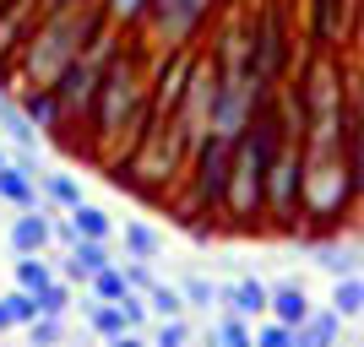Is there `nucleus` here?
<instances>
[{
    "instance_id": "f257e3e1",
    "label": "nucleus",
    "mask_w": 364,
    "mask_h": 347,
    "mask_svg": "<svg viewBox=\"0 0 364 347\" xmlns=\"http://www.w3.org/2000/svg\"><path fill=\"white\" fill-rule=\"evenodd\" d=\"M109 28L98 0L87 6H65V11H44L28 28L22 49H16V71H22V87H55V76L92 44V33Z\"/></svg>"
},
{
    "instance_id": "f03ea898",
    "label": "nucleus",
    "mask_w": 364,
    "mask_h": 347,
    "mask_svg": "<svg viewBox=\"0 0 364 347\" xmlns=\"http://www.w3.org/2000/svg\"><path fill=\"white\" fill-rule=\"evenodd\" d=\"M87 120H92V131H98V141H104V147H114V141L125 136V158H131V152L152 136L147 71H141V60L131 55V49H120V55L109 60L104 82H98V92H92Z\"/></svg>"
},
{
    "instance_id": "7ed1b4c3",
    "label": "nucleus",
    "mask_w": 364,
    "mask_h": 347,
    "mask_svg": "<svg viewBox=\"0 0 364 347\" xmlns=\"http://www.w3.org/2000/svg\"><path fill=\"white\" fill-rule=\"evenodd\" d=\"M120 55V38H114V28H98L92 33V44L76 55L71 65H65L60 76H55V98H60V114L65 125L76 120H87V109H92V92H98V82H104L109 60Z\"/></svg>"
},
{
    "instance_id": "20e7f679",
    "label": "nucleus",
    "mask_w": 364,
    "mask_h": 347,
    "mask_svg": "<svg viewBox=\"0 0 364 347\" xmlns=\"http://www.w3.org/2000/svg\"><path fill=\"white\" fill-rule=\"evenodd\" d=\"M207 16H213V0H152L141 22H147V33H152V49L168 55V49L196 44V33L207 28Z\"/></svg>"
},
{
    "instance_id": "39448f33",
    "label": "nucleus",
    "mask_w": 364,
    "mask_h": 347,
    "mask_svg": "<svg viewBox=\"0 0 364 347\" xmlns=\"http://www.w3.org/2000/svg\"><path fill=\"white\" fill-rule=\"evenodd\" d=\"M299 174H304L299 147L283 141V147L272 152V163H267V180H261V211H272V217L289 223L294 206H299Z\"/></svg>"
},
{
    "instance_id": "423d86ee",
    "label": "nucleus",
    "mask_w": 364,
    "mask_h": 347,
    "mask_svg": "<svg viewBox=\"0 0 364 347\" xmlns=\"http://www.w3.org/2000/svg\"><path fill=\"white\" fill-rule=\"evenodd\" d=\"M228 152H234V141H218V136H207L196 152H191V158H196V201H201V206H223Z\"/></svg>"
},
{
    "instance_id": "0eeeda50",
    "label": "nucleus",
    "mask_w": 364,
    "mask_h": 347,
    "mask_svg": "<svg viewBox=\"0 0 364 347\" xmlns=\"http://www.w3.org/2000/svg\"><path fill=\"white\" fill-rule=\"evenodd\" d=\"M16 109L28 114V125L38 131V136H55V131H65V114H60V98H55V87H22V92H16Z\"/></svg>"
},
{
    "instance_id": "6e6552de",
    "label": "nucleus",
    "mask_w": 364,
    "mask_h": 347,
    "mask_svg": "<svg viewBox=\"0 0 364 347\" xmlns=\"http://www.w3.org/2000/svg\"><path fill=\"white\" fill-rule=\"evenodd\" d=\"M33 16H38V0H6V6H0V71H6V60L22 49Z\"/></svg>"
},
{
    "instance_id": "1a4fd4ad",
    "label": "nucleus",
    "mask_w": 364,
    "mask_h": 347,
    "mask_svg": "<svg viewBox=\"0 0 364 347\" xmlns=\"http://www.w3.org/2000/svg\"><path fill=\"white\" fill-rule=\"evenodd\" d=\"M0 141H6V147H22V152H38V141H44L28 125V114L16 109V92L6 87V82H0Z\"/></svg>"
},
{
    "instance_id": "9d476101",
    "label": "nucleus",
    "mask_w": 364,
    "mask_h": 347,
    "mask_svg": "<svg viewBox=\"0 0 364 347\" xmlns=\"http://www.w3.org/2000/svg\"><path fill=\"white\" fill-rule=\"evenodd\" d=\"M6 239H11L16 255H44V250H49V217H44V206H38V211H16Z\"/></svg>"
},
{
    "instance_id": "9b49d317",
    "label": "nucleus",
    "mask_w": 364,
    "mask_h": 347,
    "mask_svg": "<svg viewBox=\"0 0 364 347\" xmlns=\"http://www.w3.org/2000/svg\"><path fill=\"white\" fill-rule=\"evenodd\" d=\"M0 201H6V206H16V211H38V206H44L38 180H33L28 168H16V163L0 168Z\"/></svg>"
},
{
    "instance_id": "f8f14e48",
    "label": "nucleus",
    "mask_w": 364,
    "mask_h": 347,
    "mask_svg": "<svg viewBox=\"0 0 364 347\" xmlns=\"http://www.w3.org/2000/svg\"><path fill=\"white\" fill-rule=\"evenodd\" d=\"M267 309H272L277 326H299L304 315H310V299H304V287L299 282H283V287H267Z\"/></svg>"
},
{
    "instance_id": "ddd939ff",
    "label": "nucleus",
    "mask_w": 364,
    "mask_h": 347,
    "mask_svg": "<svg viewBox=\"0 0 364 347\" xmlns=\"http://www.w3.org/2000/svg\"><path fill=\"white\" fill-rule=\"evenodd\" d=\"M104 266H114V260H109V250L98 239H76L71 255H65V277H71V282H87V277L104 272Z\"/></svg>"
},
{
    "instance_id": "4468645a",
    "label": "nucleus",
    "mask_w": 364,
    "mask_h": 347,
    "mask_svg": "<svg viewBox=\"0 0 364 347\" xmlns=\"http://www.w3.org/2000/svg\"><path fill=\"white\" fill-rule=\"evenodd\" d=\"M337 331H343V320H337L332 309H326V315L310 309V315L294 326V347H337Z\"/></svg>"
},
{
    "instance_id": "2eb2a0df",
    "label": "nucleus",
    "mask_w": 364,
    "mask_h": 347,
    "mask_svg": "<svg viewBox=\"0 0 364 347\" xmlns=\"http://www.w3.org/2000/svg\"><path fill=\"white\" fill-rule=\"evenodd\" d=\"M38 196H44V206L71 211V206H82V180L76 174H38Z\"/></svg>"
},
{
    "instance_id": "dca6fc26",
    "label": "nucleus",
    "mask_w": 364,
    "mask_h": 347,
    "mask_svg": "<svg viewBox=\"0 0 364 347\" xmlns=\"http://www.w3.org/2000/svg\"><path fill=\"white\" fill-rule=\"evenodd\" d=\"M228 309H234V320H250V315H267V287L256 282V277H245V282L223 287Z\"/></svg>"
},
{
    "instance_id": "f3484780",
    "label": "nucleus",
    "mask_w": 364,
    "mask_h": 347,
    "mask_svg": "<svg viewBox=\"0 0 364 347\" xmlns=\"http://www.w3.org/2000/svg\"><path fill=\"white\" fill-rule=\"evenodd\" d=\"M65 217H71V233H76V239H98V244L109 239V211H104V206L82 201V206H71Z\"/></svg>"
},
{
    "instance_id": "a211bd4d",
    "label": "nucleus",
    "mask_w": 364,
    "mask_h": 347,
    "mask_svg": "<svg viewBox=\"0 0 364 347\" xmlns=\"http://www.w3.org/2000/svg\"><path fill=\"white\" fill-rule=\"evenodd\" d=\"M359 309H364V282H359V272H353V277H337V287H332V315H337V320H359Z\"/></svg>"
},
{
    "instance_id": "6ab92c4d",
    "label": "nucleus",
    "mask_w": 364,
    "mask_h": 347,
    "mask_svg": "<svg viewBox=\"0 0 364 347\" xmlns=\"http://www.w3.org/2000/svg\"><path fill=\"white\" fill-rule=\"evenodd\" d=\"M316 266H321V272H332V277H353V272H359V244H321Z\"/></svg>"
},
{
    "instance_id": "aec40b11",
    "label": "nucleus",
    "mask_w": 364,
    "mask_h": 347,
    "mask_svg": "<svg viewBox=\"0 0 364 347\" xmlns=\"http://www.w3.org/2000/svg\"><path fill=\"white\" fill-rule=\"evenodd\" d=\"M147 6H152V0H98V11H104L109 28H141Z\"/></svg>"
},
{
    "instance_id": "412c9836",
    "label": "nucleus",
    "mask_w": 364,
    "mask_h": 347,
    "mask_svg": "<svg viewBox=\"0 0 364 347\" xmlns=\"http://www.w3.org/2000/svg\"><path fill=\"white\" fill-rule=\"evenodd\" d=\"M141 299H147V309L158 320H180L185 315V299H180V287H168V282H152L147 293H141Z\"/></svg>"
},
{
    "instance_id": "4be33fe9",
    "label": "nucleus",
    "mask_w": 364,
    "mask_h": 347,
    "mask_svg": "<svg viewBox=\"0 0 364 347\" xmlns=\"http://www.w3.org/2000/svg\"><path fill=\"white\" fill-rule=\"evenodd\" d=\"M44 282H55L44 255H16V287H22V293H38Z\"/></svg>"
},
{
    "instance_id": "5701e85b",
    "label": "nucleus",
    "mask_w": 364,
    "mask_h": 347,
    "mask_svg": "<svg viewBox=\"0 0 364 347\" xmlns=\"http://www.w3.org/2000/svg\"><path fill=\"white\" fill-rule=\"evenodd\" d=\"M125 250H131V260H152L164 250V239H158L147 223H125Z\"/></svg>"
},
{
    "instance_id": "b1692460",
    "label": "nucleus",
    "mask_w": 364,
    "mask_h": 347,
    "mask_svg": "<svg viewBox=\"0 0 364 347\" xmlns=\"http://www.w3.org/2000/svg\"><path fill=\"white\" fill-rule=\"evenodd\" d=\"M33 304H38V315L60 320L65 309H71V287H65V282H44L38 293H33Z\"/></svg>"
},
{
    "instance_id": "393cba45",
    "label": "nucleus",
    "mask_w": 364,
    "mask_h": 347,
    "mask_svg": "<svg viewBox=\"0 0 364 347\" xmlns=\"http://www.w3.org/2000/svg\"><path fill=\"white\" fill-rule=\"evenodd\" d=\"M87 326H92L98 336H104V342H114V336L125 331L120 309H114V304H92V299H87Z\"/></svg>"
},
{
    "instance_id": "a878e982",
    "label": "nucleus",
    "mask_w": 364,
    "mask_h": 347,
    "mask_svg": "<svg viewBox=\"0 0 364 347\" xmlns=\"http://www.w3.org/2000/svg\"><path fill=\"white\" fill-rule=\"evenodd\" d=\"M87 287H92V304H114L125 293V277H120V266H104V272L87 277Z\"/></svg>"
},
{
    "instance_id": "bb28decb",
    "label": "nucleus",
    "mask_w": 364,
    "mask_h": 347,
    "mask_svg": "<svg viewBox=\"0 0 364 347\" xmlns=\"http://www.w3.org/2000/svg\"><path fill=\"white\" fill-rule=\"evenodd\" d=\"M207 347H250V331H245V320H218L213 336H207Z\"/></svg>"
},
{
    "instance_id": "cd10ccee",
    "label": "nucleus",
    "mask_w": 364,
    "mask_h": 347,
    "mask_svg": "<svg viewBox=\"0 0 364 347\" xmlns=\"http://www.w3.org/2000/svg\"><path fill=\"white\" fill-rule=\"evenodd\" d=\"M180 299H185V309H213L218 287L207 282V277H185V282H180Z\"/></svg>"
},
{
    "instance_id": "c85d7f7f",
    "label": "nucleus",
    "mask_w": 364,
    "mask_h": 347,
    "mask_svg": "<svg viewBox=\"0 0 364 347\" xmlns=\"http://www.w3.org/2000/svg\"><path fill=\"white\" fill-rule=\"evenodd\" d=\"M147 347H191V326H185V315L180 320H158V331H152Z\"/></svg>"
},
{
    "instance_id": "c756f323",
    "label": "nucleus",
    "mask_w": 364,
    "mask_h": 347,
    "mask_svg": "<svg viewBox=\"0 0 364 347\" xmlns=\"http://www.w3.org/2000/svg\"><path fill=\"white\" fill-rule=\"evenodd\" d=\"M114 309H120L125 331H141V326H147V299H141V293H120V299H114Z\"/></svg>"
},
{
    "instance_id": "7c9ffc66",
    "label": "nucleus",
    "mask_w": 364,
    "mask_h": 347,
    "mask_svg": "<svg viewBox=\"0 0 364 347\" xmlns=\"http://www.w3.org/2000/svg\"><path fill=\"white\" fill-rule=\"evenodd\" d=\"M28 336H33V347H60L65 326H60V320H49V315H38V320H28Z\"/></svg>"
},
{
    "instance_id": "2f4dec72",
    "label": "nucleus",
    "mask_w": 364,
    "mask_h": 347,
    "mask_svg": "<svg viewBox=\"0 0 364 347\" xmlns=\"http://www.w3.org/2000/svg\"><path fill=\"white\" fill-rule=\"evenodd\" d=\"M250 347H294V331H289V326H277V320H267V326L250 336Z\"/></svg>"
},
{
    "instance_id": "473e14b6",
    "label": "nucleus",
    "mask_w": 364,
    "mask_h": 347,
    "mask_svg": "<svg viewBox=\"0 0 364 347\" xmlns=\"http://www.w3.org/2000/svg\"><path fill=\"white\" fill-rule=\"evenodd\" d=\"M6 309H11V320H16V326L38 320V304H33V293H22V287H16V293H6Z\"/></svg>"
},
{
    "instance_id": "72a5a7b5",
    "label": "nucleus",
    "mask_w": 364,
    "mask_h": 347,
    "mask_svg": "<svg viewBox=\"0 0 364 347\" xmlns=\"http://www.w3.org/2000/svg\"><path fill=\"white\" fill-rule=\"evenodd\" d=\"M120 277H125V293H147L158 277L147 272V260H131V266H120Z\"/></svg>"
},
{
    "instance_id": "f704fd0d",
    "label": "nucleus",
    "mask_w": 364,
    "mask_h": 347,
    "mask_svg": "<svg viewBox=\"0 0 364 347\" xmlns=\"http://www.w3.org/2000/svg\"><path fill=\"white\" fill-rule=\"evenodd\" d=\"M109 347H147V336H141V331H120Z\"/></svg>"
},
{
    "instance_id": "c9c22d12",
    "label": "nucleus",
    "mask_w": 364,
    "mask_h": 347,
    "mask_svg": "<svg viewBox=\"0 0 364 347\" xmlns=\"http://www.w3.org/2000/svg\"><path fill=\"white\" fill-rule=\"evenodd\" d=\"M65 6H87V0H38V16L44 11H65Z\"/></svg>"
},
{
    "instance_id": "e433bc0d",
    "label": "nucleus",
    "mask_w": 364,
    "mask_h": 347,
    "mask_svg": "<svg viewBox=\"0 0 364 347\" xmlns=\"http://www.w3.org/2000/svg\"><path fill=\"white\" fill-rule=\"evenodd\" d=\"M16 320H11V309H6V299H0V331H11Z\"/></svg>"
},
{
    "instance_id": "4c0bfd02",
    "label": "nucleus",
    "mask_w": 364,
    "mask_h": 347,
    "mask_svg": "<svg viewBox=\"0 0 364 347\" xmlns=\"http://www.w3.org/2000/svg\"><path fill=\"white\" fill-rule=\"evenodd\" d=\"M6 163H11V147H6V141H0V168H6Z\"/></svg>"
},
{
    "instance_id": "58836bf2",
    "label": "nucleus",
    "mask_w": 364,
    "mask_h": 347,
    "mask_svg": "<svg viewBox=\"0 0 364 347\" xmlns=\"http://www.w3.org/2000/svg\"><path fill=\"white\" fill-rule=\"evenodd\" d=\"M0 6H6V0H0Z\"/></svg>"
}]
</instances>
